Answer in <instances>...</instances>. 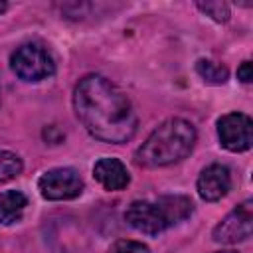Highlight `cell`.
<instances>
[{
  "label": "cell",
  "mask_w": 253,
  "mask_h": 253,
  "mask_svg": "<svg viewBox=\"0 0 253 253\" xmlns=\"http://www.w3.org/2000/svg\"><path fill=\"white\" fill-rule=\"evenodd\" d=\"M251 231H253V202L245 200L213 227L211 237L215 243L233 245L249 239Z\"/></svg>",
  "instance_id": "obj_5"
},
{
  "label": "cell",
  "mask_w": 253,
  "mask_h": 253,
  "mask_svg": "<svg viewBox=\"0 0 253 253\" xmlns=\"http://www.w3.org/2000/svg\"><path fill=\"white\" fill-rule=\"evenodd\" d=\"M12 71L24 81H42L55 73V61L42 43H24L10 57Z\"/></svg>",
  "instance_id": "obj_4"
},
{
  "label": "cell",
  "mask_w": 253,
  "mask_h": 253,
  "mask_svg": "<svg viewBox=\"0 0 253 253\" xmlns=\"http://www.w3.org/2000/svg\"><path fill=\"white\" fill-rule=\"evenodd\" d=\"M217 136L223 148L243 152L253 142V123L243 113H227L217 121Z\"/></svg>",
  "instance_id": "obj_7"
},
{
  "label": "cell",
  "mask_w": 253,
  "mask_h": 253,
  "mask_svg": "<svg viewBox=\"0 0 253 253\" xmlns=\"http://www.w3.org/2000/svg\"><path fill=\"white\" fill-rule=\"evenodd\" d=\"M109 253H150V249H148L144 243H140V241L121 239V241H117V243L109 249Z\"/></svg>",
  "instance_id": "obj_14"
},
{
  "label": "cell",
  "mask_w": 253,
  "mask_h": 253,
  "mask_svg": "<svg viewBox=\"0 0 253 253\" xmlns=\"http://www.w3.org/2000/svg\"><path fill=\"white\" fill-rule=\"evenodd\" d=\"M38 188L45 200H73L83 192V180L73 168H53L40 176Z\"/></svg>",
  "instance_id": "obj_6"
},
{
  "label": "cell",
  "mask_w": 253,
  "mask_h": 253,
  "mask_svg": "<svg viewBox=\"0 0 253 253\" xmlns=\"http://www.w3.org/2000/svg\"><path fill=\"white\" fill-rule=\"evenodd\" d=\"M6 10V2H0V14Z\"/></svg>",
  "instance_id": "obj_16"
},
{
  "label": "cell",
  "mask_w": 253,
  "mask_h": 253,
  "mask_svg": "<svg viewBox=\"0 0 253 253\" xmlns=\"http://www.w3.org/2000/svg\"><path fill=\"white\" fill-rule=\"evenodd\" d=\"M28 206V198L18 190H8L0 194V223L12 225L22 219V213Z\"/></svg>",
  "instance_id": "obj_10"
},
{
  "label": "cell",
  "mask_w": 253,
  "mask_h": 253,
  "mask_svg": "<svg viewBox=\"0 0 253 253\" xmlns=\"http://www.w3.org/2000/svg\"><path fill=\"white\" fill-rule=\"evenodd\" d=\"M93 176L95 180L105 188V190H123L126 188V184L130 182V176H128V170L126 166L119 160V158H101L95 162L93 166Z\"/></svg>",
  "instance_id": "obj_9"
},
{
  "label": "cell",
  "mask_w": 253,
  "mask_h": 253,
  "mask_svg": "<svg viewBox=\"0 0 253 253\" xmlns=\"http://www.w3.org/2000/svg\"><path fill=\"white\" fill-rule=\"evenodd\" d=\"M194 211V204L186 196H162L154 202L136 200L132 202L126 211L125 219L130 227L140 233L156 235L164 229L184 221Z\"/></svg>",
  "instance_id": "obj_3"
},
{
  "label": "cell",
  "mask_w": 253,
  "mask_h": 253,
  "mask_svg": "<svg viewBox=\"0 0 253 253\" xmlns=\"http://www.w3.org/2000/svg\"><path fill=\"white\" fill-rule=\"evenodd\" d=\"M196 6L204 14L213 18L215 22H227L229 20V6L225 2H198Z\"/></svg>",
  "instance_id": "obj_13"
},
{
  "label": "cell",
  "mask_w": 253,
  "mask_h": 253,
  "mask_svg": "<svg viewBox=\"0 0 253 253\" xmlns=\"http://www.w3.org/2000/svg\"><path fill=\"white\" fill-rule=\"evenodd\" d=\"M196 71L198 75L206 81V83H211V85H221L227 81V67L225 65H219L215 61H210V59H198L196 63Z\"/></svg>",
  "instance_id": "obj_11"
},
{
  "label": "cell",
  "mask_w": 253,
  "mask_h": 253,
  "mask_svg": "<svg viewBox=\"0 0 253 253\" xmlns=\"http://www.w3.org/2000/svg\"><path fill=\"white\" fill-rule=\"evenodd\" d=\"M237 79H241L243 83H251L253 79V71H251V61H243L237 69Z\"/></svg>",
  "instance_id": "obj_15"
},
{
  "label": "cell",
  "mask_w": 253,
  "mask_h": 253,
  "mask_svg": "<svg viewBox=\"0 0 253 253\" xmlns=\"http://www.w3.org/2000/svg\"><path fill=\"white\" fill-rule=\"evenodd\" d=\"M198 194L202 200L206 202H217L221 200L229 188H231V174L227 170V166L223 164H211L208 168L202 170V174L198 176Z\"/></svg>",
  "instance_id": "obj_8"
},
{
  "label": "cell",
  "mask_w": 253,
  "mask_h": 253,
  "mask_svg": "<svg viewBox=\"0 0 253 253\" xmlns=\"http://www.w3.org/2000/svg\"><path fill=\"white\" fill-rule=\"evenodd\" d=\"M196 144V128L190 121L174 117L164 121L136 150L134 160L144 168H160L186 158Z\"/></svg>",
  "instance_id": "obj_2"
},
{
  "label": "cell",
  "mask_w": 253,
  "mask_h": 253,
  "mask_svg": "<svg viewBox=\"0 0 253 253\" xmlns=\"http://www.w3.org/2000/svg\"><path fill=\"white\" fill-rule=\"evenodd\" d=\"M73 109L87 132L103 142L123 144L136 132V115L130 99L111 79L91 73L79 79L73 91Z\"/></svg>",
  "instance_id": "obj_1"
},
{
  "label": "cell",
  "mask_w": 253,
  "mask_h": 253,
  "mask_svg": "<svg viewBox=\"0 0 253 253\" xmlns=\"http://www.w3.org/2000/svg\"><path fill=\"white\" fill-rule=\"evenodd\" d=\"M22 168H24L22 158L16 152L0 150V184L16 178L22 172Z\"/></svg>",
  "instance_id": "obj_12"
},
{
  "label": "cell",
  "mask_w": 253,
  "mask_h": 253,
  "mask_svg": "<svg viewBox=\"0 0 253 253\" xmlns=\"http://www.w3.org/2000/svg\"><path fill=\"white\" fill-rule=\"evenodd\" d=\"M215 253H237V251H215Z\"/></svg>",
  "instance_id": "obj_17"
}]
</instances>
